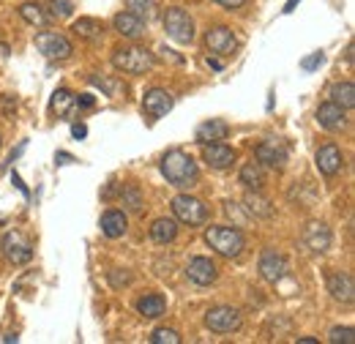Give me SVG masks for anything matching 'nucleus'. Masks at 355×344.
I'll list each match as a JSON object with an SVG mask.
<instances>
[{
	"label": "nucleus",
	"mask_w": 355,
	"mask_h": 344,
	"mask_svg": "<svg viewBox=\"0 0 355 344\" xmlns=\"http://www.w3.org/2000/svg\"><path fill=\"white\" fill-rule=\"evenodd\" d=\"M162 172H164V178L173 186H178V189H189V186H194L200 180L197 162L189 153H183V150H170L162 159Z\"/></svg>",
	"instance_id": "1"
},
{
	"label": "nucleus",
	"mask_w": 355,
	"mask_h": 344,
	"mask_svg": "<svg viewBox=\"0 0 355 344\" xmlns=\"http://www.w3.org/2000/svg\"><path fill=\"white\" fill-rule=\"evenodd\" d=\"M205 243L216 252V255H222V257H238L241 252H243V246H246V241H243V235L235 230V227H208L205 230Z\"/></svg>",
	"instance_id": "2"
},
{
	"label": "nucleus",
	"mask_w": 355,
	"mask_h": 344,
	"mask_svg": "<svg viewBox=\"0 0 355 344\" xmlns=\"http://www.w3.org/2000/svg\"><path fill=\"white\" fill-rule=\"evenodd\" d=\"M153 55L145 46H121L112 55V66L123 74H148L153 69Z\"/></svg>",
	"instance_id": "3"
},
{
	"label": "nucleus",
	"mask_w": 355,
	"mask_h": 344,
	"mask_svg": "<svg viewBox=\"0 0 355 344\" xmlns=\"http://www.w3.org/2000/svg\"><path fill=\"white\" fill-rule=\"evenodd\" d=\"M164 31H167V36L178 44H191L194 42V22H191V17H189V11H183V8H167V14H164Z\"/></svg>",
	"instance_id": "4"
},
{
	"label": "nucleus",
	"mask_w": 355,
	"mask_h": 344,
	"mask_svg": "<svg viewBox=\"0 0 355 344\" xmlns=\"http://www.w3.org/2000/svg\"><path fill=\"white\" fill-rule=\"evenodd\" d=\"M173 214H175L178 221L189 224V227H200L205 224L208 218V208L197 200V197H189V194H178L173 200Z\"/></svg>",
	"instance_id": "5"
},
{
	"label": "nucleus",
	"mask_w": 355,
	"mask_h": 344,
	"mask_svg": "<svg viewBox=\"0 0 355 344\" xmlns=\"http://www.w3.org/2000/svg\"><path fill=\"white\" fill-rule=\"evenodd\" d=\"M36 49H39L44 58H49V60H66V58H71V52H74L71 42H69L63 33H55V31L39 33V36H36Z\"/></svg>",
	"instance_id": "6"
},
{
	"label": "nucleus",
	"mask_w": 355,
	"mask_h": 344,
	"mask_svg": "<svg viewBox=\"0 0 355 344\" xmlns=\"http://www.w3.org/2000/svg\"><path fill=\"white\" fill-rule=\"evenodd\" d=\"M0 249H3L6 259L14 262V265H25V262L33 259V246L22 232H6L3 241H0Z\"/></svg>",
	"instance_id": "7"
},
{
	"label": "nucleus",
	"mask_w": 355,
	"mask_h": 344,
	"mask_svg": "<svg viewBox=\"0 0 355 344\" xmlns=\"http://www.w3.org/2000/svg\"><path fill=\"white\" fill-rule=\"evenodd\" d=\"M205 325L214 334H235L241 328V311L232 306H216L205 314Z\"/></svg>",
	"instance_id": "8"
},
{
	"label": "nucleus",
	"mask_w": 355,
	"mask_h": 344,
	"mask_svg": "<svg viewBox=\"0 0 355 344\" xmlns=\"http://www.w3.org/2000/svg\"><path fill=\"white\" fill-rule=\"evenodd\" d=\"M205 46H208V52L211 55H216V58H230L232 52H235V46H238V39H235V33L230 31V28H211L208 33H205Z\"/></svg>",
	"instance_id": "9"
},
{
	"label": "nucleus",
	"mask_w": 355,
	"mask_h": 344,
	"mask_svg": "<svg viewBox=\"0 0 355 344\" xmlns=\"http://www.w3.org/2000/svg\"><path fill=\"white\" fill-rule=\"evenodd\" d=\"M173 104H175L173 93L162 90V87L148 90L145 98H142V110H145V115H150V118H164V115L173 110Z\"/></svg>",
	"instance_id": "10"
},
{
	"label": "nucleus",
	"mask_w": 355,
	"mask_h": 344,
	"mask_svg": "<svg viewBox=\"0 0 355 344\" xmlns=\"http://www.w3.org/2000/svg\"><path fill=\"white\" fill-rule=\"evenodd\" d=\"M304 243L306 249L314 255H322L331 249V230L322 224V221H309L306 230H304Z\"/></svg>",
	"instance_id": "11"
},
{
	"label": "nucleus",
	"mask_w": 355,
	"mask_h": 344,
	"mask_svg": "<svg viewBox=\"0 0 355 344\" xmlns=\"http://www.w3.org/2000/svg\"><path fill=\"white\" fill-rule=\"evenodd\" d=\"M202 159L214 170H227L235 162V150L230 145H224V142H211V145H202Z\"/></svg>",
	"instance_id": "12"
},
{
	"label": "nucleus",
	"mask_w": 355,
	"mask_h": 344,
	"mask_svg": "<svg viewBox=\"0 0 355 344\" xmlns=\"http://www.w3.org/2000/svg\"><path fill=\"white\" fill-rule=\"evenodd\" d=\"M186 276H189L194 284H200V287L214 284V282H216V265L208 257H194V259H189V265H186Z\"/></svg>",
	"instance_id": "13"
},
{
	"label": "nucleus",
	"mask_w": 355,
	"mask_h": 344,
	"mask_svg": "<svg viewBox=\"0 0 355 344\" xmlns=\"http://www.w3.org/2000/svg\"><path fill=\"white\" fill-rule=\"evenodd\" d=\"M317 123L325 131H342L347 126V118H345V110H342L339 104L325 101V104H320V110H317Z\"/></svg>",
	"instance_id": "14"
},
{
	"label": "nucleus",
	"mask_w": 355,
	"mask_h": 344,
	"mask_svg": "<svg viewBox=\"0 0 355 344\" xmlns=\"http://www.w3.org/2000/svg\"><path fill=\"white\" fill-rule=\"evenodd\" d=\"M314 162H317V170L322 172L325 178H334L336 172L342 170V164H345V159H342V150H339L336 145H322V148L317 150Z\"/></svg>",
	"instance_id": "15"
},
{
	"label": "nucleus",
	"mask_w": 355,
	"mask_h": 344,
	"mask_svg": "<svg viewBox=\"0 0 355 344\" xmlns=\"http://www.w3.org/2000/svg\"><path fill=\"white\" fill-rule=\"evenodd\" d=\"M260 273H263V279L270 282V284H276V282H282L284 279V273H287V259L282 257L279 252H263V257H260Z\"/></svg>",
	"instance_id": "16"
},
{
	"label": "nucleus",
	"mask_w": 355,
	"mask_h": 344,
	"mask_svg": "<svg viewBox=\"0 0 355 344\" xmlns=\"http://www.w3.org/2000/svg\"><path fill=\"white\" fill-rule=\"evenodd\" d=\"M328 293L336 298V301L342 303H353L355 298V282L350 273H334L331 279H328Z\"/></svg>",
	"instance_id": "17"
},
{
	"label": "nucleus",
	"mask_w": 355,
	"mask_h": 344,
	"mask_svg": "<svg viewBox=\"0 0 355 344\" xmlns=\"http://www.w3.org/2000/svg\"><path fill=\"white\" fill-rule=\"evenodd\" d=\"M254 153H257V162H260V164H268V167H282V164L287 162V150H284V145H279L276 139L260 142Z\"/></svg>",
	"instance_id": "18"
},
{
	"label": "nucleus",
	"mask_w": 355,
	"mask_h": 344,
	"mask_svg": "<svg viewBox=\"0 0 355 344\" xmlns=\"http://www.w3.org/2000/svg\"><path fill=\"white\" fill-rule=\"evenodd\" d=\"M227 134H230V129H227V123L224 121H205V123H200L197 126V142L200 145H211V142H224L227 139Z\"/></svg>",
	"instance_id": "19"
},
{
	"label": "nucleus",
	"mask_w": 355,
	"mask_h": 344,
	"mask_svg": "<svg viewBox=\"0 0 355 344\" xmlns=\"http://www.w3.org/2000/svg\"><path fill=\"white\" fill-rule=\"evenodd\" d=\"M115 31L121 36H126V39H139L145 33V22L137 14H132V11H123V14L115 17Z\"/></svg>",
	"instance_id": "20"
},
{
	"label": "nucleus",
	"mask_w": 355,
	"mask_h": 344,
	"mask_svg": "<svg viewBox=\"0 0 355 344\" xmlns=\"http://www.w3.org/2000/svg\"><path fill=\"white\" fill-rule=\"evenodd\" d=\"M126 227H129V221H126V214H121V211H107L101 216V232L107 238H121L126 232Z\"/></svg>",
	"instance_id": "21"
},
{
	"label": "nucleus",
	"mask_w": 355,
	"mask_h": 344,
	"mask_svg": "<svg viewBox=\"0 0 355 344\" xmlns=\"http://www.w3.org/2000/svg\"><path fill=\"white\" fill-rule=\"evenodd\" d=\"M243 208H246V214L254 216V218H270V216H273V205L268 203L263 194H257V189L246 194V200H243Z\"/></svg>",
	"instance_id": "22"
},
{
	"label": "nucleus",
	"mask_w": 355,
	"mask_h": 344,
	"mask_svg": "<svg viewBox=\"0 0 355 344\" xmlns=\"http://www.w3.org/2000/svg\"><path fill=\"white\" fill-rule=\"evenodd\" d=\"M175 235H178L175 218H156L153 227H150V238L156 243H170V241H175Z\"/></svg>",
	"instance_id": "23"
},
{
	"label": "nucleus",
	"mask_w": 355,
	"mask_h": 344,
	"mask_svg": "<svg viewBox=\"0 0 355 344\" xmlns=\"http://www.w3.org/2000/svg\"><path fill=\"white\" fill-rule=\"evenodd\" d=\"M74 33H77L80 39H85V42H98L101 33H104V28H101V22L93 19V17H80V19L74 22Z\"/></svg>",
	"instance_id": "24"
},
{
	"label": "nucleus",
	"mask_w": 355,
	"mask_h": 344,
	"mask_svg": "<svg viewBox=\"0 0 355 344\" xmlns=\"http://www.w3.org/2000/svg\"><path fill=\"white\" fill-rule=\"evenodd\" d=\"M164 309H167V303H164L162 295H145V298H139V301H137V311H139L142 317H148V320L162 317V314H164Z\"/></svg>",
	"instance_id": "25"
},
{
	"label": "nucleus",
	"mask_w": 355,
	"mask_h": 344,
	"mask_svg": "<svg viewBox=\"0 0 355 344\" xmlns=\"http://www.w3.org/2000/svg\"><path fill=\"white\" fill-rule=\"evenodd\" d=\"M74 104H77V96H74L71 90L60 87V90H55V93H52V112H55V115L66 118V115L71 112V107H74Z\"/></svg>",
	"instance_id": "26"
},
{
	"label": "nucleus",
	"mask_w": 355,
	"mask_h": 344,
	"mask_svg": "<svg viewBox=\"0 0 355 344\" xmlns=\"http://www.w3.org/2000/svg\"><path fill=\"white\" fill-rule=\"evenodd\" d=\"M331 101L339 104L342 110H353L355 107V85L353 83H342V85L331 87Z\"/></svg>",
	"instance_id": "27"
},
{
	"label": "nucleus",
	"mask_w": 355,
	"mask_h": 344,
	"mask_svg": "<svg viewBox=\"0 0 355 344\" xmlns=\"http://www.w3.org/2000/svg\"><path fill=\"white\" fill-rule=\"evenodd\" d=\"M19 14H22L25 22H31V25H36V28H44L46 22H49V14L44 11V6H39V3H25V6L19 8Z\"/></svg>",
	"instance_id": "28"
},
{
	"label": "nucleus",
	"mask_w": 355,
	"mask_h": 344,
	"mask_svg": "<svg viewBox=\"0 0 355 344\" xmlns=\"http://www.w3.org/2000/svg\"><path fill=\"white\" fill-rule=\"evenodd\" d=\"M126 8L132 14H137L142 22H148V19H153L159 14V3L156 0H126Z\"/></svg>",
	"instance_id": "29"
},
{
	"label": "nucleus",
	"mask_w": 355,
	"mask_h": 344,
	"mask_svg": "<svg viewBox=\"0 0 355 344\" xmlns=\"http://www.w3.org/2000/svg\"><path fill=\"white\" fill-rule=\"evenodd\" d=\"M241 183H243V186H249V189H260V186L266 183L263 170H260V164H257V162H249V164L241 170Z\"/></svg>",
	"instance_id": "30"
},
{
	"label": "nucleus",
	"mask_w": 355,
	"mask_h": 344,
	"mask_svg": "<svg viewBox=\"0 0 355 344\" xmlns=\"http://www.w3.org/2000/svg\"><path fill=\"white\" fill-rule=\"evenodd\" d=\"M71 11H74L71 0H46V14L55 19H66V17H71Z\"/></svg>",
	"instance_id": "31"
},
{
	"label": "nucleus",
	"mask_w": 355,
	"mask_h": 344,
	"mask_svg": "<svg viewBox=\"0 0 355 344\" xmlns=\"http://www.w3.org/2000/svg\"><path fill=\"white\" fill-rule=\"evenodd\" d=\"M121 200H123V205L134 211V214H139L142 211V197H139V191L134 189V186H126L123 191H121Z\"/></svg>",
	"instance_id": "32"
},
{
	"label": "nucleus",
	"mask_w": 355,
	"mask_h": 344,
	"mask_svg": "<svg viewBox=\"0 0 355 344\" xmlns=\"http://www.w3.org/2000/svg\"><path fill=\"white\" fill-rule=\"evenodd\" d=\"M153 344H180V334L173 331V328H156L153 336H150Z\"/></svg>",
	"instance_id": "33"
},
{
	"label": "nucleus",
	"mask_w": 355,
	"mask_h": 344,
	"mask_svg": "<svg viewBox=\"0 0 355 344\" xmlns=\"http://www.w3.org/2000/svg\"><path fill=\"white\" fill-rule=\"evenodd\" d=\"M331 344H355V331L353 328H334L331 336H328Z\"/></svg>",
	"instance_id": "34"
},
{
	"label": "nucleus",
	"mask_w": 355,
	"mask_h": 344,
	"mask_svg": "<svg viewBox=\"0 0 355 344\" xmlns=\"http://www.w3.org/2000/svg\"><path fill=\"white\" fill-rule=\"evenodd\" d=\"M322 60H325V58H322V52H314V55H309V58H304V60H301V69H304V71H311V69L322 66Z\"/></svg>",
	"instance_id": "35"
},
{
	"label": "nucleus",
	"mask_w": 355,
	"mask_h": 344,
	"mask_svg": "<svg viewBox=\"0 0 355 344\" xmlns=\"http://www.w3.org/2000/svg\"><path fill=\"white\" fill-rule=\"evenodd\" d=\"M0 112L8 115V118H14V112H17V101H14V96H3V98H0Z\"/></svg>",
	"instance_id": "36"
},
{
	"label": "nucleus",
	"mask_w": 355,
	"mask_h": 344,
	"mask_svg": "<svg viewBox=\"0 0 355 344\" xmlns=\"http://www.w3.org/2000/svg\"><path fill=\"white\" fill-rule=\"evenodd\" d=\"M90 83H93V85H98V87H104L110 96H112V93H115V87H118L115 83H110V80H101V77H90Z\"/></svg>",
	"instance_id": "37"
},
{
	"label": "nucleus",
	"mask_w": 355,
	"mask_h": 344,
	"mask_svg": "<svg viewBox=\"0 0 355 344\" xmlns=\"http://www.w3.org/2000/svg\"><path fill=\"white\" fill-rule=\"evenodd\" d=\"M214 3H219V6H224V8H241L246 0H214Z\"/></svg>",
	"instance_id": "38"
},
{
	"label": "nucleus",
	"mask_w": 355,
	"mask_h": 344,
	"mask_svg": "<svg viewBox=\"0 0 355 344\" xmlns=\"http://www.w3.org/2000/svg\"><path fill=\"white\" fill-rule=\"evenodd\" d=\"M71 134H74V137H77V139H83V137H85V134H88V129H85V126H83V123H80V126H74V129H71Z\"/></svg>",
	"instance_id": "39"
},
{
	"label": "nucleus",
	"mask_w": 355,
	"mask_h": 344,
	"mask_svg": "<svg viewBox=\"0 0 355 344\" xmlns=\"http://www.w3.org/2000/svg\"><path fill=\"white\" fill-rule=\"evenodd\" d=\"M77 104H83V107H93L96 101H93V96H80V98H77Z\"/></svg>",
	"instance_id": "40"
},
{
	"label": "nucleus",
	"mask_w": 355,
	"mask_h": 344,
	"mask_svg": "<svg viewBox=\"0 0 355 344\" xmlns=\"http://www.w3.org/2000/svg\"><path fill=\"white\" fill-rule=\"evenodd\" d=\"M208 66H211V69H222V60H219V58H208Z\"/></svg>",
	"instance_id": "41"
},
{
	"label": "nucleus",
	"mask_w": 355,
	"mask_h": 344,
	"mask_svg": "<svg viewBox=\"0 0 355 344\" xmlns=\"http://www.w3.org/2000/svg\"><path fill=\"white\" fill-rule=\"evenodd\" d=\"M0 342H17V334H3Z\"/></svg>",
	"instance_id": "42"
},
{
	"label": "nucleus",
	"mask_w": 355,
	"mask_h": 344,
	"mask_svg": "<svg viewBox=\"0 0 355 344\" xmlns=\"http://www.w3.org/2000/svg\"><path fill=\"white\" fill-rule=\"evenodd\" d=\"M295 6H298V0H287V6H284V14H290Z\"/></svg>",
	"instance_id": "43"
},
{
	"label": "nucleus",
	"mask_w": 355,
	"mask_h": 344,
	"mask_svg": "<svg viewBox=\"0 0 355 344\" xmlns=\"http://www.w3.org/2000/svg\"><path fill=\"white\" fill-rule=\"evenodd\" d=\"M0 145H3V142H0Z\"/></svg>",
	"instance_id": "44"
}]
</instances>
